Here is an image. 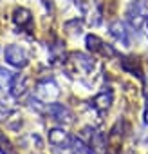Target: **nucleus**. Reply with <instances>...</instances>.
<instances>
[{
	"mask_svg": "<svg viewBox=\"0 0 148 154\" xmlns=\"http://www.w3.org/2000/svg\"><path fill=\"white\" fill-rule=\"evenodd\" d=\"M126 22L132 29L141 31L144 26H148V8L143 0H135L126 9Z\"/></svg>",
	"mask_w": 148,
	"mask_h": 154,
	"instance_id": "obj_1",
	"label": "nucleus"
},
{
	"mask_svg": "<svg viewBox=\"0 0 148 154\" xmlns=\"http://www.w3.org/2000/svg\"><path fill=\"white\" fill-rule=\"evenodd\" d=\"M4 60L6 63H9L11 67H16V69H24L27 63H29V58H27V53L24 47L20 45H7L6 51H4Z\"/></svg>",
	"mask_w": 148,
	"mask_h": 154,
	"instance_id": "obj_2",
	"label": "nucleus"
},
{
	"mask_svg": "<svg viewBox=\"0 0 148 154\" xmlns=\"http://www.w3.org/2000/svg\"><path fill=\"white\" fill-rule=\"evenodd\" d=\"M47 114H49L54 122H58L60 125H70V123H74V114H72V111H70L67 105H63V103H56V102L49 103V105H47Z\"/></svg>",
	"mask_w": 148,
	"mask_h": 154,
	"instance_id": "obj_3",
	"label": "nucleus"
},
{
	"mask_svg": "<svg viewBox=\"0 0 148 154\" xmlns=\"http://www.w3.org/2000/svg\"><path fill=\"white\" fill-rule=\"evenodd\" d=\"M108 31H110V35H112L121 45H125V47H130V45H132V31H128V27H126L125 22H121V20L112 22V24L108 26Z\"/></svg>",
	"mask_w": 148,
	"mask_h": 154,
	"instance_id": "obj_4",
	"label": "nucleus"
},
{
	"mask_svg": "<svg viewBox=\"0 0 148 154\" xmlns=\"http://www.w3.org/2000/svg\"><path fill=\"white\" fill-rule=\"evenodd\" d=\"M60 94V87L54 80H43V82H38L36 85V96L43 102H52L56 100Z\"/></svg>",
	"mask_w": 148,
	"mask_h": 154,
	"instance_id": "obj_5",
	"label": "nucleus"
},
{
	"mask_svg": "<svg viewBox=\"0 0 148 154\" xmlns=\"http://www.w3.org/2000/svg\"><path fill=\"white\" fill-rule=\"evenodd\" d=\"M85 44H87V49L92 51V53H101V54H108V56L116 54V51L108 44H105L99 36H96V35H87Z\"/></svg>",
	"mask_w": 148,
	"mask_h": 154,
	"instance_id": "obj_6",
	"label": "nucleus"
},
{
	"mask_svg": "<svg viewBox=\"0 0 148 154\" xmlns=\"http://www.w3.org/2000/svg\"><path fill=\"white\" fill-rule=\"evenodd\" d=\"M27 76L24 74H15L13 80H11V85H9V91H11V96L13 98H22L25 93H27Z\"/></svg>",
	"mask_w": 148,
	"mask_h": 154,
	"instance_id": "obj_7",
	"label": "nucleus"
},
{
	"mask_svg": "<svg viewBox=\"0 0 148 154\" xmlns=\"http://www.w3.org/2000/svg\"><path fill=\"white\" fill-rule=\"evenodd\" d=\"M112 100H114V94H112V91L107 87L105 91H101L99 94L94 96V100H92V107H94L96 111H99V112H105V111L112 105Z\"/></svg>",
	"mask_w": 148,
	"mask_h": 154,
	"instance_id": "obj_8",
	"label": "nucleus"
},
{
	"mask_svg": "<svg viewBox=\"0 0 148 154\" xmlns=\"http://www.w3.org/2000/svg\"><path fill=\"white\" fill-rule=\"evenodd\" d=\"M47 138H49V143L54 145V147H69L70 145V136L63 129H60V127L51 129L49 134H47Z\"/></svg>",
	"mask_w": 148,
	"mask_h": 154,
	"instance_id": "obj_9",
	"label": "nucleus"
},
{
	"mask_svg": "<svg viewBox=\"0 0 148 154\" xmlns=\"http://www.w3.org/2000/svg\"><path fill=\"white\" fill-rule=\"evenodd\" d=\"M13 20H15V24H16L20 29H29V27L33 26L31 11L25 9V8H16L15 13H13Z\"/></svg>",
	"mask_w": 148,
	"mask_h": 154,
	"instance_id": "obj_10",
	"label": "nucleus"
},
{
	"mask_svg": "<svg viewBox=\"0 0 148 154\" xmlns=\"http://www.w3.org/2000/svg\"><path fill=\"white\" fill-rule=\"evenodd\" d=\"M121 67H123L126 72H130V74L137 76L139 80H144V78H143V72H141V69H139V65H137V62H135V58L121 56Z\"/></svg>",
	"mask_w": 148,
	"mask_h": 154,
	"instance_id": "obj_11",
	"label": "nucleus"
},
{
	"mask_svg": "<svg viewBox=\"0 0 148 154\" xmlns=\"http://www.w3.org/2000/svg\"><path fill=\"white\" fill-rule=\"evenodd\" d=\"M72 58H74V63L80 65L85 72L92 71V67H94V60H92L90 56H87V54H83V53H74Z\"/></svg>",
	"mask_w": 148,
	"mask_h": 154,
	"instance_id": "obj_12",
	"label": "nucleus"
},
{
	"mask_svg": "<svg viewBox=\"0 0 148 154\" xmlns=\"http://www.w3.org/2000/svg\"><path fill=\"white\" fill-rule=\"evenodd\" d=\"M89 145H90V149H92L94 152H96V150H103V149L107 147V138H105V134L94 131V134H92L90 140H89Z\"/></svg>",
	"mask_w": 148,
	"mask_h": 154,
	"instance_id": "obj_13",
	"label": "nucleus"
},
{
	"mask_svg": "<svg viewBox=\"0 0 148 154\" xmlns=\"http://www.w3.org/2000/svg\"><path fill=\"white\" fill-rule=\"evenodd\" d=\"M13 76H15V74H13L9 69H6V67H0V91H6V89H9Z\"/></svg>",
	"mask_w": 148,
	"mask_h": 154,
	"instance_id": "obj_14",
	"label": "nucleus"
},
{
	"mask_svg": "<svg viewBox=\"0 0 148 154\" xmlns=\"http://www.w3.org/2000/svg\"><path fill=\"white\" fill-rule=\"evenodd\" d=\"M63 56H65V51H63V45H61V42H56L54 45H51V58H52L54 62H60V60H63Z\"/></svg>",
	"mask_w": 148,
	"mask_h": 154,
	"instance_id": "obj_15",
	"label": "nucleus"
},
{
	"mask_svg": "<svg viewBox=\"0 0 148 154\" xmlns=\"http://www.w3.org/2000/svg\"><path fill=\"white\" fill-rule=\"evenodd\" d=\"M47 105H49V103H43V100H40L38 96H36V98L33 96V98L29 100V107H31L33 111H36V112H47Z\"/></svg>",
	"mask_w": 148,
	"mask_h": 154,
	"instance_id": "obj_16",
	"label": "nucleus"
},
{
	"mask_svg": "<svg viewBox=\"0 0 148 154\" xmlns=\"http://www.w3.org/2000/svg\"><path fill=\"white\" fill-rule=\"evenodd\" d=\"M0 152H2V154H13L15 152L11 143H9V140L6 138V134L2 131H0Z\"/></svg>",
	"mask_w": 148,
	"mask_h": 154,
	"instance_id": "obj_17",
	"label": "nucleus"
},
{
	"mask_svg": "<svg viewBox=\"0 0 148 154\" xmlns=\"http://www.w3.org/2000/svg\"><path fill=\"white\" fill-rule=\"evenodd\" d=\"M11 112H13V109L9 107V103L6 100H0V120H6Z\"/></svg>",
	"mask_w": 148,
	"mask_h": 154,
	"instance_id": "obj_18",
	"label": "nucleus"
},
{
	"mask_svg": "<svg viewBox=\"0 0 148 154\" xmlns=\"http://www.w3.org/2000/svg\"><path fill=\"white\" fill-rule=\"evenodd\" d=\"M144 122L148 125V98H146V109H144Z\"/></svg>",
	"mask_w": 148,
	"mask_h": 154,
	"instance_id": "obj_19",
	"label": "nucleus"
},
{
	"mask_svg": "<svg viewBox=\"0 0 148 154\" xmlns=\"http://www.w3.org/2000/svg\"><path fill=\"white\" fill-rule=\"evenodd\" d=\"M70 2H74V0H70Z\"/></svg>",
	"mask_w": 148,
	"mask_h": 154,
	"instance_id": "obj_20",
	"label": "nucleus"
}]
</instances>
